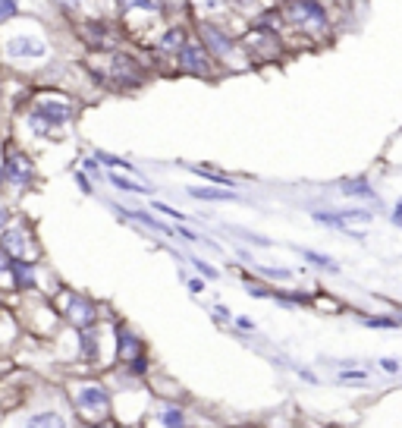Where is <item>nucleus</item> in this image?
<instances>
[{
    "label": "nucleus",
    "instance_id": "nucleus-1",
    "mask_svg": "<svg viewBox=\"0 0 402 428\" xmlns=\"http://www.w3.org/2000/svg\"><path fill=\"white\" fill-rule=\"evenodd\" d=\"M0 249H4L10 258H16V262H32L35 258V243L23 227L4 230V236H0Z\"/></svg>",
    "mask_w": 402,
    "mask_h": 428
},
{
    "label": "nucleus",
    "instance_id": "nucleus-2",
    "mask_svg": "<svg viewBox=\"0 0 402 428\" xmlns=\"http://www.w3.org/2000/svg\"><path fill=\"white\" fill-rule=\"evenodd\" d=\"M69 114V104H63V101H41L35 107V126H38V133H48L50 126H63Z\"/></svg>",
    "mask_w": 402,
    "mask_h": 428
},
{
    "label": "nucleus",
    "instance_id": "nucleus-3",
    "mask_svg": "<svg viewBox=\"0 0 402 428\" xmlns=\"http://www.w3.org/2000/svg\"><path fill=\"white\" fill-rule=\"evenodd\" d=\"M286 16L292 19V23H302V26H327L324 6L314 4V0H289Z\"/></svg>",
    "mask_w": 402,
    "mask_h": 428
},
{
    "label": "nucleus",
    "instance_id": "nucleus-4",
    "mask_svg": "<svg viewBox=\"0 0 402 428\" xmlns=\"http://www.w3.org/2000/svg\"><path fill=\"white\" fill-rule=\"evenodd\" d=\"M4 177H10L13 183H28V180H32V164L26 161L23 155H16V151H10V155H6V164H4Z\"/></svg>",
    "mask_w": 402,
    "mask_h": 428
},
{
    "label": "nucleus",
    "instance_id": "nucleus-5",
    "mask_svg": "<svg viewBox=\"0 0 402 428\" xmlns=\"http://www.w3.org/2000/svg\"><path fill=\"white\" fill-rule=\"evenodd\" d=\"M6 50H10L13 57H45L48 48L41 38H32V35H23V38H13L10 45H6Z\"/></svg>",
    "mask_w": 402,
    "mask_h": 428
},
{
    "label": "nucleus",
    "instance_id": "nucleus-6",
    "mask_svg": "<svg viewBox=\"0 0 402 428\" xmlns=\"http://www.w3.org/2000/svg\"><path fill=\"white\" fill-rule=\"evenodd\" d=\"M179 63L189 72H195V76H211V63H208V57H204L201 48H182L179 50Z\"/></svg>",
    "mask_w": 402,
    "mask_h": 428
},
{
    "label": "nucleus",
    "instance_id": "nucleus-7",
    "mask_svg": "<svg viewBox=\"0 0 402 428\" xmlns=\"http://www.w3.org/2000/svg\"><path fill=\"white\" fill-rule=\"evenodd\" d=\"M314 217H318V221H324V224H333V227H340V230H342V224H349V221H362V224H368V221H371V214H368V212H340V214L318 212Z\"/></svg>",
    "mask_w": 402,
    "mask_h": 428
},
{
    "label": "nucleus",
    "instance_id": "nucleus-8",
    "mask_svg": "<svg viewBox=\"0 0 402 428\" xmlns=\"http://www.w3.org/2000/svg\"><path fill=\"white\" fill-rule=\"evenodd\" d=\"M113 76L123 79V82H126V79H129V82H138V79H142V70H138L135 63L129 60V57L116 54V57H113Z\"/></svg>",
    "mask_w": 402,
    "mask_h": 428
},
{
    "label": "nucleus",
    "instance_id": "nucleus-9",
    "mask_svg": "<svg viewBox=\"0 0 402 428\" xmlns=\"http://www.w3.org/2000/svg\"><path fill=\"white\" fill-rule=\"evenodd\" d=\"M79 403H82L85 410H101V412H104L111 400H107V394L101 388H82V390H79Z\"/></svg>",
    "mask_w": 402,
    "mask_h": 428
},
{
    "label": "nucleus",
    "instance_id": "nucleus-10",
    "mask_svg": "<svg viewBox=\"0 0 402 428\" xmlns=\"http://www.w3.org/2000/svg\"><path fill=\"white\" fill-rule=\"evenodd\" d=\"M120 356L123 359H138V356H142V344H138L135 334L129 328H120Z\"/></svg>",
    "mask_w": 402,
    "mask_h": 428
},
{
    "label": "nucleus",
    "instance_id": "nucleus-11",
    "mask_svg": "<svg viewBox=\"0 0 402 428\" xmlns=\"http://www.w3.org/2000/svg\"><path fill=\"white\" fill-rule=\"evenodd\" d=\"M69 315H72V322L82 324V328L94 322V309H91L85 300H72V302H69Z\"/></svg>",
    "mask_w": 402,
    "mask_h": 428
},
{
    "label": "nucleus",
    "instance_id": "nucleus-12",
    "mask_svg": "<svg viewBox=\"0 0 402 428\" xmlns=\"http://www.w3.org/2000/svg\"><path fill=\"white\" fill-rule=\"evenodd\" d=\"M192 170L199 173V177H208L211 183H220V186H233V183H236V180H230L223 170H214V167H208V164H192Z\"/></svg>",
    "mask_w": 402,
    "mask_h": 428
},
{
    "label": "nucleus",
    "instance_id": "nucleus-13",
    "mask_svg": "<svg viewBox=\"0 0 402 428\" xmlns=\"http://www.w3.org/2000/svg\"><path fill=\"white\" fill-rule=\"evenodd\" d=\"M195 195V199H204V202H223V199H233V192L226 190H201V186H195V190H189Z\"/></svg>",
    "mask_w": 402,
    "mask_h": 428
},
{
    "label": "nucleus",
    "instance_id": "nucleus-14",
    "mask_svg": "<svg viewBox=\"0 0 402 428\" xmlns=\"http://www.w3.org/2000/svg\"><path fill=\"white\" fill-rule=\"evenodd\" d=\"M111 183L116 186V190H126V192H142V195H148V192H151L148 186H142V183H133V180L120 177V173H113V177H111Z\"/></svg>",
    "mask_w": 402,
    "mask_h": 428
},
{
    "label": "nucleus",
    "instance_id": "nucleus-15",
    "mask_svg": "<svg viewBox=\"0 0 402 428\" xmlns=\"http://www.w3.org/2000/svg\"><path fill=\"white\" fill-rule=\"evenodd\" d=\"M342 192H346V195H364V199H374V190H371L368 183H362V180H355V183H342Z\"/></svg>",
    "mask_w": 402,
    "mask_h": 428
},
{
    "label": "nucleus",
    "instance_id": "nucleus-16",
    "mask_svg": "<svg viewBox=\"0 0 402 428\" xmlns=\"http://www.w3.org/2000/svg\"><path fill=\"white\" fill-rule=\"evenodd\" d=\"M204 35H208V41H211V45H214L217 50H220V54H226V50H230V41H226L214 26H204Z\"/></svg>",
    "mask_w": 402,
    "mask_h": 428
},
{
    "label": "nucleus",
    "instance_id": "nucleus-17",
    "mask_svg": "<svg viewBox=\"0 0 402 428\" xmlns=\"http://www.w3.org/2000/svg\"><path fill=\"white\" fill-rule=\"evenodd\" d=\"M160 48L164 50H177V48H182V32L179 28H170V32L160 38Z\"/></svg>",
    "mask_w": 402,
    "mask_h": 428
},
{
    "label": "nucleus",
    "instance_id": "nucleus-18",
    "mask_svg": "<svg viewBox=\"0 0 402 428\" xmlns=\"http://www.w3.org/2000/svg\"><path fill=\"white\" fill-rule=\"evenodd\" d=\"M364 324L368 328H399L402 322H396V318H364Z\"/></svg>",
    "mask_w": 402,
    "mask_h": 428
},
{
    "label": "nucleus",
    "instance_id": "nucleus-19",
    "mask_svg": "<svg viewBox=\"0 0 402 428\" xmlns=\"http://www.w3.org/2000/svg\"><path fill=\"white\" fill-rule=\"evenodd\" d=\"M32 425H63V419L57 412H41V416L32 419Z\"/></svg>",
    "mask_w": 402,
    "mask_h": 428
},
{
    "label": "nucleus",
    "instance_id": "nucleus-20",
    "mask_svg": "<svg viewBox=\"0 0 402 428\" xmlns=\"http://www.w3.org/2000/svg\"><path fill=\"white\" fill-rule=\"evenodd\" d=\"M19 13V4L16 0H0V19H10Z\"/></svg>",
    "mask_w": 402,
    "mask_h": 428
},
{
    "label": "nucleus",
    "instance_id": "nucleus-21",
    "mask_svg": "<svg viewBox=\"0 0 402 428\" xmlns=\"http://www.w3.org/2000/svg\"><path fill=\"white\" fill-rule=\"evenodd\" d=\"M160 422L164 425H182V412L179 410H164L160 412Z\"/></svg>",
    "mask_w": 402,
    "mask_h": 428
},
{
    "label": "nucleus",
    "instance_id": "nucleus-22",
    "mask_svg": "<svg viewBox=\"0 0 402 428\" xmlns=\"http://www.w3.org/2000/svg\"><path fill=\"white\" fill-rule=\"evenodd\" d=\"M302 256H305V258H308V262H311V265H320V268H330V271H333V268H336V265L330 262V258H324V256H318V252H308V249H305V252H302Z\"/></svg>",
    "mask_w": 402,
    "mask_h": 428
},
{
    "label": "nucleus",
    "instance_id": "nucleus-23",
    "mask_svg": "<svg viewBox=\"0 0 402 428\" xmlns=\"http://www.w3.org/2000/svg\"><path fill=\"white\" fill-rule=\"evenodd\" d=\"M340 381L342 384H364V381H368V375H364V372H342Z\"/></svg>",
    "mask_w": 402,
    "mask_h": 428
},
{
    "label": "nucleus",
    "instance_id": "nucleus-24",
    "mask_svg": "<svg viewBox=\"0 0 402 428\" xmlns=\"http://www.w3.org/2000/svg\"><path fill=\"white\" fill-rule=\"evenodd\" d=\"M129 6H138V10H157L155 0H123V10H129Z\"/></svg>",
    "mask_w": 402,
    "mask_h": 428
},
{
    "label": "nucleus",
    "instance_id": "nucleus-25",
    "mask_svg": "<svg viewBox=\"0 0 402 428\" xmlns=\"http://www.w3.org/2000/svg\"><path fill=\"white\" fill-rule=\"evenodd\" d=\"M98 161L101 164H111V167H126V170H133L126 161H120V158H111V155H98Z\"/></svg>",
    "mask_w": 402,
    "mask_h": 428
},
{
    "label": "nucleus",
    "instance_id": "nucleus-26",
    "mask_svg": "<svg viewBox=\"0 0 402 428\" xmlns=\"http://www.w3.org/2000/svg\"><path fill=\"white\" fill-rule=\"evenodd\" d=\"M195 268H199V271L204 274V278H211V280H214V278H217V271H214V268H211V265H204V262H201V258H195Z\"/></svg>",
    "mask_w": 402,
    "mask_h": 428
},
{
    "label": "nucleus",
    "instance_id": "nucleus-27",
    "mask_svg": "<svg viewBox=\"0 0 402 428\" xmlns=\"http://www.w3.org/2000/svg\"><path fill=\"white\" fill-rule=\"evenodd\" d=\"M151 205H155L157 212H164V214H170V217H177V221H182V214H179V212H173V208H167L164 202H151Z\"/></svg>",
    "mask_w": 402,
    "mask_h": 428
},
{
    "label": "nucleus",
    "instance_id": "nucleus-28",
    "mask_svg": "<svg viewBox=\"0 0 402 428\" xmlns=\"http://www.w3.org/2000/svg\"><path fill=\"white\" fill-rule=\"evenodd\" d=\"M264 274H270V278H289V271H283V268H261Z\"/></svg>",
    "mask_w": 402,
    "mask_h": 428
},
{
    "label": "nucleus",
    "instance_id": "nucleus-29",
    "mask_svg": "<svg viewBox=\"0 0 402 428\" xmlns=\"http://www.w3.org/2000/svg\"><path fill=\"white\" fill-rule=\"evenodd\" d=\"M10 268H13V258L6 256L4 249H0V271H10Z\"/></svg>",
    "mask_w": 402,
    "mask_h": 428
},
{
    "label": "nucleus",
    "instance_id": "nucleus-30",
    "mask_svg": "<svg viewBox=\"0 0 402 428\" xmlns=\"http://www.w3.org/2000/svg\"><path fill=\"white\" fill-rule=\"evenodd\" d=\"M393 224L402 227V202H396V212H393Z\"/></svg>",
    "mask_w": 402,
    "mask_h": 428
},
{
    "label": "nucleus",
    "instance_id": "nucleus-31",
    "mask_svg": "<svg viewBox=\"0 0 402 428\" xmlns=\"http://www.w3.org/2000/svg\"><path fill=\"white\" fill-rule=\"evenodd\" d=\"M239 328H245V331H252V328H255V322H252V318H239Z\"/></svg>",
    "mask_w": 402,
    "mask_h": 428
},
{
    "label": "nucleus",
    "instance_id": "nucleus-32",
    "mask_svg": "<svg viewBox=\"0 0 402 428\" xmlns=\"http://www.w3.org/2000/svg\"><path fill=\"white\" fill-rule=\"evenodd\" d=\"M380 366H384V368H386V372H396V368H399V366H396V362H390V359H384V362H380Z\"/></svg>",
    "mask_w": 402,
    "mask_h": 428
},
{
    "label": "nucleus",
    "instance_id": "nucleus-33",
    "mask_svg": "<svg viewBox=\"0 0 402 428\" xmlns=\"http://www.w3.org/2000/svg\"><path fill=\"white\" fill-rule=\"evenodd\" d=\"M189 290H195V293H199V290H204V284H201V280H189Z\"/></svg>",
    "mask_w": 402,
    "mask_h": 428
},
{
    "label": "nucleus",
    "instance_id": "nucleus-34",
    "mask_svg": "<svg viewBox=\"0 0 402 428\" xmlns=\"http://www.w3.org/2000/svg\"><path fill=\"white\" fill-rule=\"evenodd\" d=\"M4 224H6V212L0 208V230H4Z\"/></svg>",
    "mask_w": 402,
    "mask_h": 428
},
{
    "label": "nucleus",
    "instance_id": "nucleus-35",
    "mask_svg": "<svg viewBox=\"0 0 402 428\" xmlns=\"http://www.w3.org/2000/svg\"><path fill=\"white\" fill-rule=\"evenodd\" d=\"M0 180H4V170H0Z\"/></svg>",
    "mask_w": 402,
    "mask_h": 428
}]
</instances>
